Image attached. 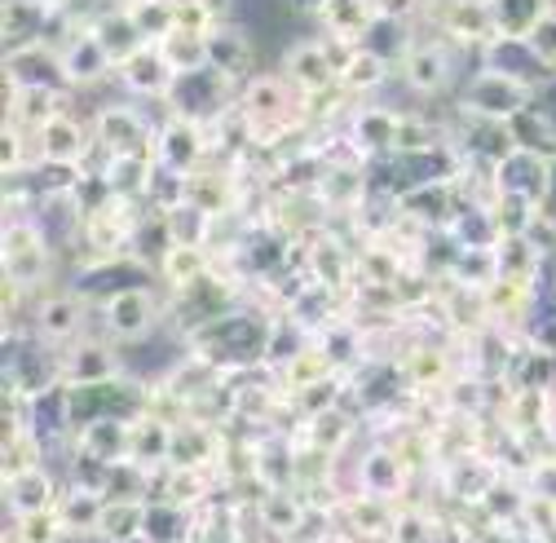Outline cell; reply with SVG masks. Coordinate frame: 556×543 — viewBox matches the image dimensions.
I'll list each match as a JSON object with an SVG mask.
<instances>
[{"label":"cell","instance_id":"1","mask_svg":"<svg viewBox=\"0 0 556 543\" xmlns=\"http://www.w3.org/2000/svg\"><path fill=\"white\" fill-rule=\"evenodd\" d=\"M539 89L521 76V72H504V66L481 62L464 85L459 106L477 119V124H513L526 106H534Z\"/></svg>","mask_w":556,"mask_h":543},{"label":"cell","instance_id":"2","mask_svg":"<svg viewBox=\"0 0 556 543\" xmlns=\"http://www.w3.org/2000/svg\"><path fill=\"white\" fill-rule=\"evenodd\" d=\"M433 36L451 40L455 49H485L495 40V23H491V10H485V0H429L425 14H420Z\"/></svg>","mask_w":556,"mask_h":543},{"label":"cell","instance_id":"3","mask_svg":"<svg viewBox=\"0 0 556 543\" xmlns=\"http://www.w3.org/2000/svg\"><path fill=\"white\" fill-rule=\"evenodd\" d=\"M455 45L442 40V36H425V40H410L406 58L397 62V76L406 80L410 93L420 98H433L442 89H451V76H455Z\"/></svg>","mask_w":556,"mask_h":543},{"label":"cell","instance_id":"4","mask_svg":"<svg viewBox=\"0 0 556 543\" xmlns=\"http://www.w3.org/2000/svg\"><path fill=\"white\" fill-rule=\"evenodd\" d=\"M93 142H98L111 160L151 155L155 128H151L142 115H137V106H128V102H111V106H98V115H93Z\"/></svg>","mask_w":556,"mask_h":543},{"label":"cell","instance_id":"5","mask_svg":"<svg viewBox=\"0 0 556 543\" xmlns=\"http://www.w3.org/2000/svg\"><path fill=\"white\" fill-rule=\"evenodd\" d=\"M115 80H119V89H124L128 98H137V102H168V93H173V85H177V66L160 53L155 40H147L142 49L128 53V58L115 66Z\"/></svg>","mask_w":556,"mask_h":543},{"label":"cell","instance_id":"6","mask_svg":"<svg viewBox=\"0 0 556 543\" xmlns=\"http://www.w3.org/2000/svg\"><path fill=\"white\" fill-rule=\"evenodd\" d=\"M53 269V248L45 239V230L36 222H10L5 230V279H14L23 292L36 288L40 279H49Z\"/></svg>","mask_w":556,"mask_h":543},{"label":"cell","instance_id":"7","mask_svg":"<svg viewBox=\"0 0 556 543\" xmlns=\"http://www.w3.org/2000/svg\"><path fill=\"white\" fill-rule=\"evenodd\" d=\"M5 80H14L18 89H58V93L72 89L66 66H62V49L40 45V40L5 49Z\"/></svg>","mask_w":556,"mask_h":543},{"label":"cell","instance_id":"8","mask_svg":"<svg viewBox=\"0 0 556 543\" xmlns=\"http://www.w3.org/2000/svg\"><path fill=\"white\" fill-rule=\"evenodd\" d=\"M283 76H288V85H292L301 98H314V93H327V89L340 85V72H336V62H331L323 36H309V40L288 45V53H283Z\"/></svg>","mask_w":556,"mask_h":543},{"label":"cell","instance_id":"9","mask_svg":"<svg viewBox=\"0 0 556 543\" xmlns=\"http://www.w3.org/2000/svg\"><path fill=\"white\" fill-rule=\"evenodd\" d=\"M252 62H256V45H252V31L243 18H226L207 31V66H213L217 76H226L230 85L248 80V76H256Z\"/></svg>","mask_w":556,"mask_h":543},{"label":"cell","instance_id":"10","mask_svg":"<svg viewBox=\"0 0 556 543\" xmlns=\"http://www.w3.org/2000/svg\"><path fill=\"white\" fill-rule=\"evenodd\" d=\"M491 186H495V199H521V203H534V209H539L543 186H547V160L513 147L491 168Z\"/></svg>","mask_w":556,"mask_h":543},{"label":"cell","instance_id":"11","mask_svg":"<svg viewBox=\"0 0 556 543\" xmlns=\"http://www.w3.org/2000/svg\"><path fill=\"white\" fill-rule=\"evenodd\" d=\"M155 318H160V310H155L151 288H128V292H115L102 301V323L115 341H142V336H151Z\"/></svg>","mask_w":556,"mask_h":543},{"label":"cell","instance_id":"12","mask_svg":"<svg viewBox=\"0 0 556 543\" xmlns=\"http://www.w3.org/2000/svg\"><path fill=\"white\" fill-rule=\"evenodd\" d=\"M62 66H66V80H72V89H89V85H102L106 76H115V58L93 36V27H85L80 36L66 40Z\"/></svg>","mask_w":556,"mask_h":543},{"label":"cell","instance_id":"13","mask_svg":"<svg viewBox=\"0 0 556 543\" xmlns=\"http://www.w3.org/2000/svg\"><path fill=\"white\" fill-rule=\"evenodd\" d=\"M115 376H119V358H115V350H106V345L72 341V345L62 350V384L80 389V384H106V380H115Z\"/></svg>","mask_w":556,"mask_h":543},{"label":"cell","instance_id":"14","mask_svg":"<svg viewBox=\"0 0 556 543\" xmlns=\"http://www.w3.org/2000/svg\"><path fill=\"white\" fill-rule=\"evenodd\" d=\"M36 160H58V164H80L85 151H89V128L72 115V111H62L53 115L40 132H36Z\"/></svg>","mask_w":556,"mask_h":543},{"label":"cell","instance_id":"15","mask_svg":"<svg viewBox=\"0 0 556 543\" xmlns=\"http://www.w3.org/2000/svg\"><path fill=\"white\" fill-rule=\"evenodd\" d=\"M85 327V296L80 292H58L36 310V331L45 345H72Z\"/></svg>","mask_w":556,"mask_h":543},{"label":"cell","instance_id":"16","mask_svg":"<svg viewBox=\"0 0 556 543\" xmlns=\"http://www.w3.org/2000/svg\"><path fill=\"white\" fill-rule=\"evenodd\" d=\"M314 23H318V36L367 45V36L376 27V10H371V0H327Z\"/></svg>","mask_w":556,"mask_h":543},{"label":"cell","instance_id":"17","mask_svg":"<svg viewBox=\"0 0 556 543\" xmlns=\"http://www.w3.org/2000/svg\"><path fill=\"white\" fill-rule=\"evenodd\" d=\"M556 5V0H485L495 23V40H526L530 27Z\"/></svg>","mask_w":556,"mask_h":543},{"label":"cell","instance_id":"18","mask_svg":"<svg viewBox=\"0 0 556 543\" xmlns=\"http://www.w3.org/2000/svg\"><path fill=\"white\" fill-rule=\"evenodd\" d=\"M397 111L393 106H363L358 119H354V147L363 155H384L393 151V138H397Z\"/></svg>","mask_w":556,"mask_h":543},{"label":"cell","instance_id":"19","mask_svg":"<svg viewBox=\"0 0 556 543\" xmlns=\"http://www.w3.org/2000/svg\"><path fill=\"white\" fill-rule=\"evenodd\" d=\"M93 36L106 45V53L115 58V66H119L128 53H137V49L147 45L142 27H137V23L128 18V10H102V14L93 18Z\"/></svg>","mask_w":556,"mask_h":543},{"label":"cell","instance_id":"20","mask_svg":"<svg viewBox=\"0 0 556 543\" xmlns=\"http://www.w3.org/2000/svg\"><path fill=\"white\" fill-rule=\"evenodd\" d=\"M393 72H397L393 62H384L376 49H367V45H363V49L350 58V66L340 72V89L350 93V98H363V93H376Z\"/></svg>","mask_w":556,"mask_h":543},{"label":"cell","instance_id":"21","mask_svg":"<svg viewBox=\"0 0 556 543\" xmlns=\"http://www.w3.org/2000/svg\"><path fill=\"white\" fill-rule=\"evenodd\" d=\"M160 275H164L168 288L186 292V288H194L199 279H207V256H203L199 243H173V248H164V256H160Z\"/></svg>","mask_w":556,"mask_h":543},{"label":"cell","instance_id":"22","mask_svg":"<svg viewBox=\"0 0 556 543\" xmlns=\"http://www.w3.org/2000/svg\"><path fill=\"white\" fill-rule=\"evenodd\" d=\"M155 45H160V53L177 66V76H186V72H203V66H207V31L173 27V31L160 36Z\"/></svg>","mask_w":556,"mask_h":543},{"label":"cell","instance_id":"23","mask_svg":"<svg viewBox=\"0 0 556 543\" xmlns=\"http://www.w3.org/2000/svg\"><path fill=\"white\" fill-rule=\"evenodd\" d=\"M438 147H442V132L429 119H420V115H402L397 119V138H393V151L397 155L415 160V155H433Z\"/></svg>","mask_w":556,"mask_h":543},{"label":"cell","instance_id":"24","mask_svg":"<svg viewBox=\"0 0 556 543\" xmlns=\"http://www.w3.org/2000/svg\"><path fill=\"white\" fill-rule=\"evenodd\" d=\"M128 18L142 27L147 40H160L177 27V0H128Z\"/></svg>","mask_w":556,"mask_h":543},{"label":"cell","instance_id":"25","mask_svg":"<svg viewBox=\"0 0 556 543\" xmlns=\"http://www.w3.org/2000/svg\"><path fill=\"white\" fill-rule=\"evenodd\" d=\"M521 45H526V53H530V62L539 66V72L556 80V5L530 27V36Z\"/></svg>","mask_w":556,"mask_h":543},{"label":"cell","instance_id":"26","mask_svg":"<svg viewBox=\"0 0 556 543\" xmlns=\"http://www.w3.org/2000/svg\"><path fill=\"white\" fill-rule=\"evenodd\" d=\"M10 495H14V504H18L23 513H40V508L53 504V487H49V478H45L40 468L18 472V478L10 482Z\"/></svg>","mask_w":556,"mask_h":543},{"label":"cell","instance_id":"27","mask_svg":"<svg viewBox=\"0 0 556 543\" xmlns=\"http://www.w3.org/2000/svg\"><path fill=\"white\" fill-rule=\"evenodd\" d=\"M309 269L318 275L323 288H340L344 279H350V261H344V252L331 243V239H318L314 252H309Z\"/></svg>","mask_w":556,"mask_h":543},{"label":"cell","instance_id":"28","mask_svg":"<svg viewBox=\"0 0 556 543\" xmlns=\"http://www.w3.org/2000/svg\"><path fill=\"white\" fill-rule=\"evenodd\" d=\"M425 5H429V0H371L376 18H389V23H410V18H420Z\"/></svg>","mask_w":556,"mask_h":543},{"label":"cell","instance_id":"29","mask_svg":"<svg viewBox=\"0 0 556 543\" xmlns=\"http://www.w3.org/2000/svg\"><path fill=\"white\" fill-rule=\"evenodd\" d=\"M58 521L62 517H49L45 508L40 513H27L23 517V543H53L58 539Z\"/></svg>","mask_w":556,"mask_h":543},{"label":"cell","instance_id":"30","mask_svg":"<svg viewBox=\"0 0 556 543\" xmlns=\"http://www.w3.org/2000/svg\"><path fill=\"white\" fill-rule=\"evenodd\" d=\"M137 517H142V508H128V504L106 508V513H102V521H111V526H102V530H106V534H115V539H119V534H132V530H137Z\"/></svg>","mask_w":556,"mask_h":543},{"label":"cell","instance_id":"31","mask_svg":"<svg viewBox=\"0 0 556 543\" xmlns=\"http://www.w3.org/2000/svg\"><path fill=\"white\" fill-rule=\"evenodd\" d=\"M539 222L552 226V235H556V155L547 160V186H543V199H539Z\"/></svg>","mask_w":556,"mask_h":543},{"label":"cell","instance_id":"32","mask_svg":"<svg viewBox=\"0 0 556 543\" xmlns=\"http://www.w3.org/2000/svg\"><path fill=\"white\" fill-rule=\"evenodd\" d=\"M288 5H292L296 14H309V18H318V10L327 5V0H288Z\"/></svg>","mask_w":556,"mask_h":543}]
</instances>
